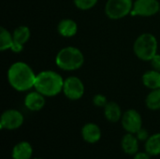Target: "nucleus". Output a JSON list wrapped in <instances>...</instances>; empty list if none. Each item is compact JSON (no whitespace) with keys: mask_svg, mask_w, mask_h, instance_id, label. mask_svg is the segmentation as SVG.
<instances>
[{"mask_svg":"<svg viewBox=\"0 0 160 159\" xmlns=\"http://www.w3.org/2000/svg\"><path fill=\"white\" fill-rule=\"evenodd\" d=\"M37 75L26 63L16 62L8 70V81L10 86L19 91H27L35 86Z\"/></svg>","mask_w":160,"mask_h":159,"instance_id":"f257e3e1","label":"nucleus"},{"mask_svg":"<svg viewBox=\"0 0 160 159\" xmlns=\"http://www.w3.org/2000/svg\"><path fill=\"white\" fill-rule=\"evenodd\" d=\"M63 86L64 80L57 72L45 70L37 75L34 88L44 97H54L63 91Z\"/></svg>","mask_w":160,"mask_h":159,"instance_id":"f03ea898","label":"nucleus"},{"mask_svg":"<svg viewBox=\"0 0 160 159\" xmlns=\"http://www.w3.org/2000/svg\"><path fill=\"white\" fill-rule=\"evenodd\" d=\"M55 63L63 70H77L83 65L84 56L78 48L68 46L58 52L55 57Z\"/></svg>","mask_w":160,"mask_h":159,"instance_id":"7ed1b4c3","label":"nucleus"},{"mask_svg":"<svg viewBox=\"0 0 160 159\" xmlns=\"http://www.w3.org/2000/svg\"><path fill=\"white\" fill-rule=\"evenodd\" d=\"M133 50L138 58L143 61H151L158 53V40L150 33H144L137 37Z\"/></svg>","mask_w":160,"mask_h":159,"instance_id":"20e7f679","label":"nucleus"},{"mask_svg":"<svg viewBox=\"0 0 160 159\" xmlns=\"http://www.w3.org/2000/svg\"><path fill=\"white\" fill-rule=\"evenodd\" d=\"M132 7V0H108L105 13L112 20H119L131 13Z\"/></svg>","mask_w":160,"mask_h":159,"instance_id":"39448f33","label":"nucleus"},{"mask_svg":"<svg viewBox=\"0 0 160 159\" xmlns=\"http://www.w3.org/2000/svg\"><path fill=\"white\" fill-rule=\"evenodd\" d=\"M160 10V4L158 0H136L131 10L132 16L149 17L157 14Z\"/></svg>","mask_w":160,"mask_h":159,"instance_id":"423d86ee","label":"nucleus"},{"mask_svg":"<svg viewBox=\"0 0 160 159\" xmlns=\"http://www.w3.org/2000/svg\"><path fill=\"white\" fill-rule=\"evenodd\" d=\"M63 92L68 98L71 100H78L84 94V85L81 79L71 76L64 81Z\"/></svg>","mask_w":160,"mask_h":159,"instance_id":"0eeeda50","label":"nucleus"},{"mask_svg":"<svg viewBox=\"0 0 160 159\" xmlns=\"http://www.w3.org/2000/svg\"><path fill=\"white\" fill-rule=\"evenodd\" d=\"M122 126L128 133H137L140 129H142V126L141 114L135 110L127 111L122 116Z\"/></svg>","mask_w":160,"mask_h":159,"instance_id":"6e6552de","label":"nucleus"},{"mask_svg":"<svg viewBox=\"0 0 160 159\" xmlns=\"http://www.w3.org/2000/svg\"><path fill=\"white\" fill-rule=\"evenodd\" d=\"M23 123L22 114L16 110H8L1 115L0 127L3 129L13 130L19 128Z\"/></svg>","mask_w":160,"mask_h":159,"instance_id":"1a4fd4ad","label":"nucleus"},{"mask_svg":"<svg viewBox=\"0 0 160 159\" xmlns=\"http://www.w3.org/2000/svg\"><path fill=\"white\" fill-rule=\"evenodd\" d=\"M24 105L32 112L40 111L45 105V97L38 91L30 92L24 98Z\"/></svg>","mask_w":160,"mask_h":159,"instance_id":"9d476101","label":"nucleus"},{"mask_svg":"<svg viewBox=\"0 0 160 159\" xmlns=\"http://www.w3.org/2000/svg\"><path fill=\"white\" fill-rule=\"evenodd\" d=\"M82 136L88 143H96L101 138V131L98 125L89 123L84 125L82 129Z\"/></svg>","mask_w":160,"mask_h":159,"instance_id":"9b49d317","label":"nucleus"},{"mask_svg":"<svg viewBox=\"0 0 160 159\" xmlns=\"http://www.w3.org/2000/svg\"><path fill=\"white\" fill-rule=\"evenodd\" d=\"M57 31L61 36L65 37H70L76 35L78 31V25L76 22L71 19H64L59 22L57 25Z\"/></svg>","mask_w":160,"mask_h":159,"instance_id":"f8f14e48","label":"nucleus"},{"mask_svg":"<svg viewBox=\"0 0 160 159\" xmlns=\"http://www.w3.org/2000/svg\"><path fill=\"white\" fill-rule=\"evenodd\" d=\"M33 154L32 146L27 142H22L16 144L12 149L13 159H30Z\"/></svg>","mask_w":160,"mask_h":159,"instance_id":"ddd939ff","label":"nucleus"},{"mask_svg":"<svg viewBox=\"0 0 160 159\" xmlns=\"http://www.w3.org/2000/svg\"><path fill=\"white\" fill-rule=\"evenodd\" d=\"M142 82L149 89H152V90L159 89L160 72L156 69L146 71L142 76Z\"/></svg>","mask_w":160,"mask_h":159,"instance_id":"4468645a","label":"nucleus"},{"mask_svg":"<svg viewBox=\"0 0 160 159\" xmlns=\"http://www.w3.org/2000/svg\"><path fill=\"white\" fill-rule=\"evenodd\" d=\"M104 114L108 121L116 123L122 118V112L120 106L115 102H108L104 107Z\"/></svg>","mask_w":160,"mask_h":159,"instance_id":"2eb2a0df","label":"nucleus"},{"mask_svg":"<svg viewBox=\"0 0 160 159\" xmlns=\"http://www.w3.org/2000/svg\"><path fill=\"white\" fill-rule=\"evenodd\" d=\"M122 148L124 152L128 155H134L137 154L139 149V142L136 137L133 136L132 133H128L124 136L122 142H121Z\"/></svg>","mask_w":160,"mask_h":159,"instance_id":"dca6fc26","label":"nucleus"},{"mask_svg":"<svg viewBox=\"0 0 160 159\" xmlns=\"http://www.w3.org/2000/svg\"><path fill=\"white\" fill-rule=\"evenodd\" d=\"M30 29L27 26H19L17 27L13 33H12V37L14 39V43H17L19 45H22L24 43H26L28 41V39L30 38Z\"/></svg>","mask_w":160,"mask_h":159,"instance_id":"f3484780","label":"nucleus"},{"mask_svg":"<svg viewBox=\"0 0 160 159\" xmlns=\"http://www.w3.org/2000/svg\"><path fill=\"white\" fill-rule=\"evenodd\" d=\"M145 150L150 156L160 155V133L148 138L145 143Z\"/></svg>","mask_w":160,"mask_h":159,"instance_id":"a211bd4d","label":"nucleus"},{"mask_svg":"<svg viewBox=\"0 0 160 159\" xmlns=\"http://www.w3.org/2000/svg\"><path fill=\"white\" fill-rule=\"evenodd\" d=\"M14 39L12 34H10L7 29L4 27L0 28V51L10 50L13 46Z\"/></svg>","mask_w":160,"mask_h":159,"instance_id":"6ab92c4d","label":"nucleus"},{"mask_svg":"<svg viewBox=\"0 0 160 159\" xmlns=\"http://www.w3.org/2000/svg\"><path fill=\"white\" fill-rule=\"evenodd\" d=\"M146 106L148 109L153 110V111H157L160 109V88L159 89H155L152 90L145 100Z\"/></svg>","mask_w":160,"mask_h":159,"instance_id":"aec40b11","label":"nucleus"},{"mask_svg":"<svg viewBox=\"0 0 160 159\" xmlns=\"http://www.w3.org/2000/svg\"><path fill=\"white\" fill-rule=\"evenodd\" d=\"M98 0H74L75 6L82 10H88L96 6Z\"/></svg>","mask_w":160,"mask_h":159,"instance_id":"412c9836","label":"nucleus"},{"mask_svg":"<svg viewBox=\"0 0 160 159\" xmlns=\"http://www.w3.org/2000/svg\"><path fill=\"white\" fill-rule=\"evenodd\" d=\"M93 102L97 107H105L107 105V98L103 95H96L93 98Z\"/></svg>","mask_w":160,"mask_h":159,"instance_id":"4be33fe9","label":"nucleus"},{"mask_svg":"<svg viewBox=\"0 0 160 159\" xmlns=\"http://www.w3.org/2000/svg\"><path fill=\"white\" fill-rule=\"evenodd\" d=\"M151 64L154 69L158 70L160 72V54H156L152 59H151Z\"/></svg>","mask_w":160,"mask_h":159,"instance_id":"5701e85b","label":"nucleus"},{"mask_svg":"<svg viewBox=\"0 0 160 159\" xmlns=\"http://www.w3.org/2000/svg\"><path fill=\"white\" fill-rule=\"evenodd\" d=\"M136 134H137L138 139L141 140V141H147L148 138H149V137H148V132H147V130L144 129V128L140 129Z\"/></svg>","mask_w":160,"mask_h":159,"instance_id":"b1692460","label":"nucleus"},{"mask_svg":"<svg viewBox=\"0 0 160 159\" xmlns=\"http://www.w3.org/2000/svg\"><path fill=\"white\" fill-rule=\"evenodd\" d=\"M134 159H150V157L148 153H137Z\"/></svg>","mask_w":160,"mask_h":159,"instance_id":"393cba45","label":"nucleus"},{"mask_svg":"<svg viewBox=\"0 0 160 159\" xmlns=\"http://www.w3.org/2000/svg\"><path fill=\"white\" fill-rule=\"evenodd\" d=\"M36 159H41V158H36Z\"/></svg>","mask_w":160,"mask_h":159,"instance_id":"a878e982","label":"nucleus"},{"mask_svg":"<svg viewBox=\"0 0 160 159\" xmlns=\"http://www.w3.org/2000/svg\"><path fill=\"white\" fill-rule=\"evenodd\" d=\"M159 11H160V10H159Z\"/></svg>","mask_w":160,"mask_h":159,"instance_id":"bb28decb","label":"nucleus"}]
</instances>
